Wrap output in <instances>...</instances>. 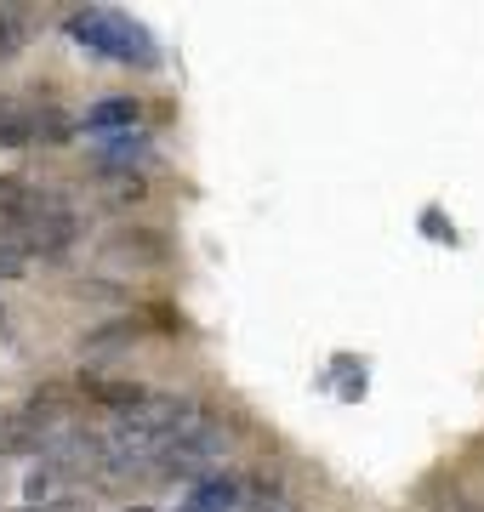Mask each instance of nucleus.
I'll return each mask as SVG.
<instances>
[{
    "label": "nucleus",
    "instance_id": "obj_1",
    "mask_svg": "<svg viewBox=\"0 0 484 512\" xmlns=\"http://www.w3.org/2000/svg\"><path fill=\"white\" fill-rule=\"evenodd\" d=\"M0 217H6V245L18 256L29 251L57 256L80 239V211L63 194H46V188L0 183Z\"/></svg>",
    "mask_w": 484,
    "mask_h": 512
},
{
    "label": "nucleus",
    "instance_id": "obj_2",
    "mask_svg": "<svg viewBox=\"0 0 484 512\" xmlns=\"http://www.w3.org/2000/svg\"><path fill=\"white\" fill-rule=\"evenodd\" d=\"M69 35L97 57H114V63H154V40L126 18V12H114V6H86L69 18Z\"/></svg>",
    "mask_w": 484,
    "mask_h": 512
},
{
    "label": "nucleus",
    "instance_id": "obj_3",
    "mask_svg": "<svg viewBox=\"0 0 484 512\" xmlns=\"http://www.w3.org/2000/svg\"><path fill=\"white\" fill-rule=\"evenodd\" d=\"M228 444H234V427H228V421H217V416H205V410H194V416H188V427L177 433V444H171L166 467L177 478H211L217 467H223Z\"/></svg>",
    "mask_w": 484,
    "mask_h": 512
},
{
    "label": "nucleus",
    "instance_id": "obj_4",
    "mask_svg": "<svg viewBox=\"0 0 484 512\" xmlns=\"http://www.w3.org/2000/svg\"><path fill=\"white\" fill-rule=\"evenodd\" d=\"M103 256H109V262H131V268H160L171 256V245H166V234L137 228V234H114L109 245H103Z\"/></svg>",
    "mask_w": 484,
    "mask_h": 512
},
{
    "label": "nucleus",
    "instance_id": "obj_5",
    "mask_svg": "<svg viewBox=\"0 0 484 512\" xmlns=\"http://www.w3.org/2000/svg\"><path fill=\"white\" fill-rule=\"evenodd\" d=\"M183 512H240V484L223 473H211L194 484V495L183 501Z\"/></svg>",
    "mask_w": 484,
    "mask_h": 512
},
{
    "label": "nucleus",
    "instance_id": "obj_6",
    "mask_svg": "<svg viewBox=\"0 0 484 512\" xmlns=\"http://www.w3.org/2000/svg\"><path fill=\"white\" fill-rule=\"evenodd\" d=\"M97 160L103 165H143L149 160V137L143 131H114V137L97 143Z\"/></svg>",
    "mask_w": 484,
    "mask_h": 512
},
{
    "label": "nucleus",
    "instance_id": "obj_7",
    "mask_svg": "<svg viewBox=\"0 0 484 512\" xmlns=\"http://www.w3.org/2000/svg\"><path fill=\"white\" fill-rule=\"evenodd\" d=\"M23 46H29V12L23 6H0V63H12Z\"/></svg>",
    "mask_w": 484,
    "mask_h": 512
},
{
    "label": "nucleus",
    "instance_id": "obj_8",
    "mask_svg": "<svg viewBox=\"0 0 484 512\" xmlns=\"http://www.w3.org/2000/svg\"><path fill=\"white\" fill-rule=\"evenodd\" d=\"M86 126L92 131H120V126H137V103H131V97H103V103H97L92 114H86Z\"/></svg>",
    "mask_w": 484,
    "mask_h": 512
},
{
    "label": "nucleus",
    "instance_id": "obj_9",
    "mask_svg": "<svg viewBox=\"0 0 484 512\" xmlns=\"http://www.w3.org/2000/svg\"><path fill=\"white\" fill-rule=\"evenodd\" d=\"M240 512H297V507H291V501L280 495V484L268 478V484H257L251 495H240Z\"/></svg>",
    "mask_w": 484,
    "mask_h": 512
},
{
    "label": "nucleus",
    "instance_id": "obj_10",
    "mask_svg": "<svg viewBox=\"0 0 484 512\" xmlns=\"http://www.w3.org/2000/svg\"><path fill=\"white\" fill-rule=\"evenodd\" d=\"M23 512H92V507L75 501V495H63V501H40V507H23Z\"/></svg>",
    "mask_w": 484,
    "mask_h": 512
},
{
    "label": "nucleus",
    "instance_id": "obj_11",
    "mask_svg": "<svg viewBox=\"0 0 484 512\" xmlns=\"http://www.w3.org/2000/svg\"><path fill=\"white\" fill-rule=\"evenodd\" d=\"M0 336H6V308H0Z\"/></svg>",
    "mask_w": 484,
    "mask_h": 512
},
{
    "label": "nucleus",
    "instance_id": "obj_12",
    "mask_svg": "<svg viewBox=\"0 0 484 512\" xmlns=\"http://www.w3.org/2000/svg\"><path fill=\"white\" fill-rule=\"evenodd\" d=\"M131 512H154V507H131Z\"/></svg>",
    "mask_w": 484,
    "mask_h": 512
}]
</instances>
